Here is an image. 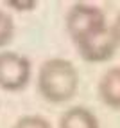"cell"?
<instances>
[{
  "instance_id": "cell-1",
  "label": "cell",
  "mask_w": 120,
  "mask_h": 128,
  "mask_svg": "<svg viewBox=\"0 0 120 128\" xmlns=\"http://www.w3.org/2000/svg\"><path fill=\"white\" fill-rule=\"evenodd\" d=\"M79 87V72L70 60H45L38 72V92L48 103L61 105L70 101Z\"/></svg>"
},
{
  "instance_id": "cell-2",
  "label": "cell",
  "mask_w": 120,
  "mask_h": 128,
  "mask_svg": "<svg viewBox=\"0 0 120 128\" xmlns=\"http://www.w3.org/2000/svg\"><path fill=\"white\" fill-rule=\"evenodd\" d=\"M104 27H108L106 14L97 6L77 2L66 13V31L70 38L74 40V44H77L81 38Z\"/></svg>"
},
{
  "instance_id": "cell-3",
  "label": "cell",
  "mask_w": 120,
  "mask_h": 128,
  "mask_svg": "<svg viewBox=\"0 0 120 128\" xmlns=\"http://www.w3.org/2000/svg\"><path fill=\"white\" fill-rule=\"evenodd\" d=\"M32 63L27 56L14 50L0 52V88L5 92H20L29 85Z\"/></svg>"
},
{
  "instance_id": "cell-4",
  "label": "cell",
  "mask_w": 120,
  "mask_h": 128,
  "mask_svg": "<svg viewBox=\"0 0 120 128\" xmlns=\"http://www.w3.org/2000/svg\"><path fill=\"white\" fill-rule=\"evenodd\" d=\"M75 45L84 62L104 63V62H109L117 54V49L120 44H118L113 29L108 25L104 29H99L95 32H91V34L81 38Z\"/></svg>"
},
{
  "instance_id": "cell-5",
  "label": "cell",
  "mask_w": 120,
  "mask_h": 128,
  "mask_svg": "<svg viewBox=\"0 0 120 128\" xmlns=\"http://www.w3.org/2000/svg\"><path fill=\"white\" fill-rule=\"evenodd\" d=\"M99 98L108 108L120 110V67L108 69L97 85Z\"/></svg>"
},
{
  "instance_id": "cell-6",
  "label": "cell",
  "mask_w": 120,
  "mask_h": 128,
  "mask_svg": "<svg viewBox=\"0 0 120 128\" xmlns=\"http://www.w3.org/2000/svg\"><path fill=\"white\" fill-rule=\"evenodd\" d=\"M59 128H100V124L90 108L70 106L59 117Z\"/></svg>"
},
{
  "instance_id": "cell-7",
  "label": "cell",
  "mask_w": 120,
  "mask_h": 128,
  "mask_svg": "<svg viewBox=\"0 0 120 128\" xmlns=\"http://www.w3.org/2000/svg\"><path fill=\"white\" fill-rule=\"evenodd\" d=\"M14 20L9 13L0 9V49L7 47L14 38Z\"/></svg>"
},
{
  "instance_id": "cell-8",
  "label": "cell",
  "mask_w": 120,
  "mask_h": 128,
  "mask_svg": "<svg viewBox=\"0 0 120 128\" xmlns=\"http://www.w3.org/2000/svg\"><path fill=\"white\" fill-rule=\"evenodd\" d=\"M13 128H52V124H50V121L43 116L29 114V116H22V117L16 119Z\"/></svg>"
},
{
  "instance_id": "cell-9",
  "label": "cell",
  "mask_w": 120,
  "mask_h": 128,
  "mask_svg": "<svg viewBox=\"0 0 120 128\" xmlns=\"http://www.w3.org/2000/svg\"><path fill=\"white\" fill-rule=\"evenodd\" d=\"M5 6L11 7V9H14V11L25 13V11H32L34 7L38 6V2L36 0H7Z\"/></svg>"
},
{
  "instance_id": "cell-10",
  "label": "cell",
  "mask_w": 120,
  "mask_h": 128,
  "mask_svg": "<svg viewBox=\"0 0 120 128\" xmlns=\"http://www.w3.org/2000/svg\"><path fill=\"white\" fill-rule=\"evenodd\" d=\"M111 29H113V32H115V36H117V40H118V44H120V14L115 18V22H113V25H111Z\"/></svg>"
}]
</instances>
